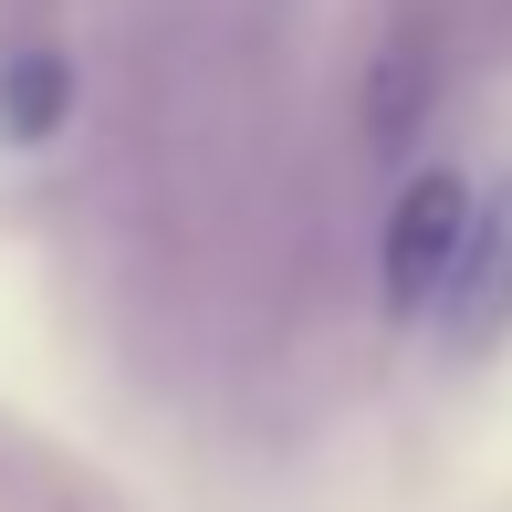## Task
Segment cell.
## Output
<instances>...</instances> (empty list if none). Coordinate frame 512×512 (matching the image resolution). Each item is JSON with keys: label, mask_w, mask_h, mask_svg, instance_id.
<instances>
[{"label": "cell", "mask_w": 512, "mask_h": 512, "mask_svg": "<svg viewBox=\"0 0 512 512\" xmlns=\"http://www.w3.org/2000/svg\"><path fill=\"white\" fill-rule=\"evenodd\" d=\"M460 230H471V178L460 168H418L398 209H387V241H377V283H387V314H429L439 283L460 262Z\"/></svg>", "instance_id": "obj_1"}, {"label": "cell", "mask_w": 512, "mask_h": 512, "mask_svg": "<svg viewBox=\"0 0 512 512\" xmlns=\"http://www.w3.org/2000/svg\"><path fill=\"white\" fill-rule=\"evenodd\" d=\"M429 324H439L450 356H492L512 335V178L471 189V230H460V262H450V283H439Z\"/></svg>", "instance_id": "obj_2"}, {"label": "cell", "mask_w": 512, "mask_h": 512, "mask_svg": "<svg viewBox=\"0 0 512 512\" xmlns=\"http://www.w3.org/2000/svg\"><path fill=\"white\" fill-rule=\"evenodd\" d=\"M63 105H74V74H63V53H11L0 63V136H53Z\"/></svg>", "instance_id": "obj_3"}]
</instances>
